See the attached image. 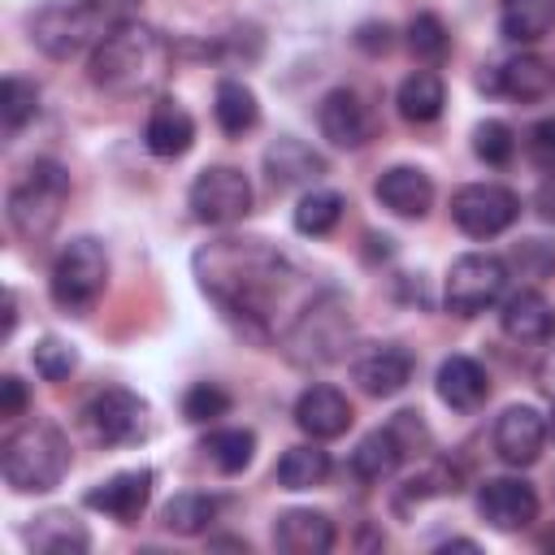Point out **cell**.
<instances>
[{"label": "cell", "instance_id": "1", "mask_svg": "<svg viewBox=\"0 0 555 555\" xmlns=\"http://www.w3.org/2000/svg\"><path fill=\"white\" fill-rule=\"evenodd\" d=\"M195 278L208 299L234 321H243L256 338L269 334L273 304L291 291L295 273L278 247L264 238H217L195 251Z\"/></svg>", "mask_w": 555, "mask_h": 555}, {"label": "cell", "instance_id": "2", "mask_svg": "<svg viewBox=\"0 0 555 555\" xmlns=\"http://www.w3.org/2000/svg\"><path fill=\"white\" fill-rule=\"evenodd\" d=\"M169 69V43L152 30V26H121L108 39L95 43L91 61H87V78L91 87L108 91V95H139L152 91Z\"/></svg>", "mask_w": 555, "mask_h": 555}, {"label": "cell", "instance_id": "3", "mask_svg": "<svg viewBox=\"0 0 555 555\" xmlns=\"http://www.w3.org/2000/svg\"><path fill=\"white\" fill-rule=\"evenodd\" d=\"M0 468H4V481L17 494L52 490L69 473V442L52 421H30V425H22L4 438Z\"/></svg>", "mask_w": 555, "mask_h": 555}, {"label": "cell", "instance_id": "4", "mask_svg": "<svg viewBox=\"0 0 555 555\" xmlns=\"http://www.w3.org/2000/svg\"><path fill=\"white\" fill-rule=\"evenodd\" d=\"M65 199H69V173L56 160H30L9 191V225L26 243H39L56 230Z\"/></svg>", "mask_w": 555, "mask_h": 555}, {"label": "cell", "instance_id": "5", "mask_svg": "<svg viewBox=\"0 0 555 555\" xmlns=\"http://www.w3.org/2000/svg\"><path fill=\"white\" fill-rule=\"evenodd\" d=\"M52 299L56 308H65L69 317H87L95 308V299L104 295L108 286V256H104V243L91 238V234H78L69 238L56 260H52Z\"/></svg>", "mask_w": 555, "mask_h": 555}, {"label": "cell", "instance_id": "6", "mask_svg": "<svg viewBox=\"0 0 555 555\" xmlns=\"http://www.w3.org/2000/svg\"><path fill=\"white\" fill-rule=\"evenodd\" d=\"M347 338H351L347 308L338 304V295H321V299L299 308V317L291 321L282 343H286V356L295 364H330L343 356Z\"/></svg>", "mask_w": 555, "mask_h": 555}, {"label": "cell", "instance_id": "7", "mask_svg": "<svg viewBox=\"0 0 555 555\" xmlns=\"http://www.w3.org/2000/svg\"><path fill=\"white\" fill-rule=\"evenodd\" d=\"M421 447H429V434H425L421 416H416V412H399L390 425H382V429H373V434H364V438L356 442L351 468H356L360 481H386V477H395V468H399L412 451H421Z\"/></svg>", "mask_w": 555, "mask_h": 555}, {"label": "cell", "instance_id": "8", "mask_svg": "<svg viewBox=\"0 0 555 555\" xmlns=\"http://www.w3.org/2000/svg\"><path fill=\"white\" fill-rule=\"evenodd\" d=\"M186 204H191V217L199 225H230V221L251 212V182L234 165H208L195 173Z\"/></svg>", "mask_w": 555, "mask_h": 555}, {"label": "cell", "instance_id": "9", "mask_svg": "<svg viewBox=\"0 0 555 555\" xmlns=\"http://www.w3.org/2000/svg\"><path fill=\"white\" fill-rule=\"evenodd\" d=\"M503 286H507V264L490 251H468L447 269V308L455 317H477L503 295Z\"/></svg>", "mask_w": 555, "mask_h": 555}, {"label": "cell", "instance_id": "10", "mask_svg": "<svg viewBox=\"0 0 555 555\" xmlns=\"http://www.w3.org/2000/svg\"><path fill=\"white\" fill-rule=\"evenodd\" d=\"M516 217H520V199H516V191H507L499 182H468L451 195V221L468 238H494Z\"/></svg>", "mask_w": 555, "mask_h": 555}, {"label": "cell", "instance_id": "11", "mask_svg": "<svg viewBox=\"0 0 555 555\" xmlns=\"http://www.w3.org/2000/svg\"><path fill=\"white\" fill-rule=\"evenodd\" d=\"M82 416L104 447H130L147 434V403L126 386H104Z\"/></svg>", "mask_w": 555, "mask_h": 555}, {"label": "cell", "instance_id": "12", "mask_svg": "<svg viewBox=\"0 0 555 555\" xmlns=\"http://www.w3.org/2000/svg\"><path fill=\"white\" fill-rule=\"evenodd\" d=\"M477 512L499 533L529 529L538 520V490L529 481H520V477H490L477 490Z\"/></svg>", "mask_w": 555, "mask_h": 555}, {"label": "cell", "instance_id": "13", "mask_svg": "<svg viewBox=\"0 0 555 555\" xmlns=\"http://www.w3.org/2000/svg\"><path fill=\"white\" fill-rule=\"evenodd\" d=\"M30 39H35L48 56H56V61H69V56H78L82 48L100 43V39L91 35L87 17L78 13V4H65V0H48V4L30 17Z\"/></svg>", "mask_w": 555, "mask_h": 555}, {"label": "cell", "instance_id": "14", "mask_svg": "<svg viewBox=\"0 0 555 555\" xmlns=\"http://www.w3.org/2000/svg\"><path fill=\"white\" fill-rule=\"evenodd\" d=\"M317 126L334 147H364L373 134V113L351 87H334L317 104Z\"/></svg>", "mask_w": 555, "mask_h": 555}, {"label": "cell", "instance_id": "15", "mask_svg": "<svg viewBox=\"0 0 555 555\" xmlns=\"http://www.w3.org/2000/svg\"><path fill=\"white\" fill-rule=\"evenodd\" d=\"M546 447V416L529 403H512L499 421H494V451L503 464L512 468H525L542 455Z\"/></svg>", "mask_w": 555, "mask_h": 555}, {"label": "cell", "instance_id": "16", "mask_svg": "<svg viewBox=\"0 0 555 555\" xmlns=\"http://www.w3.org/2000/svg\"><path fill=\"white\" fill-rule=\"evenodd\" d=\"M152 481H156L152 468L113 473L108 481H100V486L87 490V507H91V512H104V516H113V520H121V525H134V520L143 516L147 499H152Z\"/></svg>", "mask_w": 555, "mask_h": 555}, {"label": "cell", "instance_id": "17", "mask_svg": "<svg viewBox=\"0 0 555 555\" xmlns=\"http://www.w3.org/2000/svg\"><path fill=\"white\" fill-rule=\"evenodd\" d=\"M412 369H416L412 351L399 347V343H386V347L364 351V356L351 364V377L360 382L364 395H373V399H390V395H399V390L412 382Z\"/></svg>", "mask_w": 555, "mask_h": 555}, {"label": "cell", "instance_id": "18", "mask_svg": "<svg viewBox=\"0 0 555 555\" xmlns=\"http://www.w3.org/2000/svg\"><path fill=\"white\" fill-rule=\"evenodd\" d=\"M295 425H299L308 438L330 442V438L347 434V425H351V403H347L343 390L317 382V386H308V390L295 399Z\"/></svg>", "mask_w": 555, "mask_h": 555}, {"label": "cell", "instance_id": "19", "mask_svg": "<svg viewBox=\"0 0 555 555\" xmlns=\"http://www.w3.org/2000/svg\"><path fill=\"white\" fill-rule=\"evenodd\" d=\"M373 195L382 199V208H390L395 217H425L434 208V182L425 169L416 165H390L377 182Z\"/></svg>", "mask_w": 555, "mask_h": 555}, {"label": "cell", "instance_id": "20", "mask_svg": "<svg viewBox=\"0 0 555 555\" xmlns=\"http://www.w3.org/2000/svg\"><path fill=\"white\" fill-rule=\"evenodd\" d=\"M273 546L282 555H325L334 546V520L312 507H291L273 520Z\"/></svg>", "mask_w": 555, "mask_h": 555}, {"label": "cell", "instance_id": "21", "mask_svg": "<svg viewBox=\"0 0 555 555\" xmlns=\"http://www.w3.org/2000/svg\"><path fill=\"white\" fill-rule=\"evenodd\" d=\"M264 173L278 191H291V186H312L325 178V156L312 152L304 139H278L269 152H264Z\"/></svg>", "mask_w": 555, "mask_h": 555}, {"label": "cell", "instance_id": "22", "mask_svg": "<svg viewBox=\"0 0 555 555\" xmlns=\"http://www.w3.org/2000/svg\"><path fill=\"white\" fill-rule=\"evenodd\" d=\"M438 399L451 408V412H477L490 395V377L486 369L473 360V356H447L438 364Z\"/></svg>", "mask_w": 555, "mask_h": 555}, {"label": "cell", "instance_id": "23", "mask_svg": "<svg viewBox=\"0 0 555 555\" xmlns=\"http://www.w3.org/2000/svg\"><path fill=\"white\" fill-rule=\"evenodd\" d=\"M143 143H147L152 156H165V160L182 156V152L195 143V121H191V113H186L182 104H173V100H156L152 113H147V126H143Z\"/></svg>", "mask_w": 555, "mask_h": 555}, {"label": "cell", "instance_id": "24", "mask_svg": "<svg viewBox=\"0 0 555 555\" xmlns=\"http://www.w3.org/2000/svg\"><path fill=\"white\" fill-rule=\"evenodd\" d=\"M499 325H503V334L512 338V343H542L546 334H551V325H555V312H551V304L542 299V291H512L507 299H503V312H499Z\"/></svg>", "mask_w": 555, "mask_h": 555}, {"label": "cell", "instance_id": "25", "mask_svg": "<svg viewBox=\"0 0 555 555\" xmlns=\"http://www.w3.org/2000/svg\"><path fill=\"white\" fill-rule=\"evenodd\" d=\"M26 546L39 555H82L91 546V533L69 512H43L35 525H26Z\"/></svg>", "mask_w": 555, "mask_h": 555}, {"label": "cell", "instance_id": "26", "mask_svg": "<svg viewBox=\"0 0 555 555\" xmlns=\"http://www.w3.org/2000/svg\"><path fill=\"white\" fill-rule=\"evenodd\" d=\"M499 30L512 43H538L555 30V0H503Z\"/></svg>", "mask_w": 555, "mask_h": 555}, {"label": "cell", "instance_id": "27", "mask_svg": "<svg viewBox=\"0 0 555 555\" xmlns=\"http://www.w3.org/2000/svg\"><path fill=\"white\" fill-rule=\"evenodd\" d=\"M490 91H503V95H512L520 104L525 100H542L551 91V65L542 56L520 52V56H512V61L499 65V74L490 78Z\"/></svg>", "mask_w": 555, "mask_h": 555}, {"label": "cell", "instance_id": "28", "mask_svg": "<svg viewBox=\"0 0 555 555\" xmlns=\"http://www.w3.org/2000/svg\"><path fill=\"white\" fill-rule=\"evenodd\" d=\"M399 113H403V121H412V126H425V121H434L438 113H442V104H447V87H442V78L434 74V69H416V74H408L403 82H399Z\"/></svg>", "mask_w": 555, "mask_h": 555}, {"label": "cell", "instance_id": "29", "mask_svg": "<svg viewBox=\"0 0 555 555\" xmlns=\"http://www.w3.org/2000/svg\"><path fill=\"white\" fill-rule=\"evenodd\" d=\"M330 477V451L312 442H299V447H286V455L278 460V486L282 490H312Z\"/></svg>", "mask_w": 555, "mask_h": 555}, {"label": "cell", "instance_id": "30", "mask_svg": "<svg viewBox=\"0 0 555 555\" xmlns=\"http://www.w3.org/2000/svg\"><path fill=\"white\" fill-rule=\"evenodd\" d=\"M212 117H217V126H221L225 134H247V130L260 121V104H256V95H251L247 82L225 78V82H217Z\"/></svg>", "mask_w": 555, "mask_h": 555}, {"label": "cell", "instance_id": "31", "mask_svg": "<svg viewBox=\"0 0 555 555\" xmlns=\"http://www.w3.org/2000/svg\"><path fill=\"white\" fill-rule=\"evenodd\" d=\"M212 516H217V499H208V494H199V490H182V494H173V499L160 507V525H165L169 533H182V538L204 533Z\"/></svg>", "mask_w": 555, "mask_h": 555}, {"label": "cell", "instance_id": "32", "mask_svg": "<svg viewBox=\"0 0 555 555\" xmlns=\"http://www.w3.org/2000/svg\"><path fill=\"white\" fill-rule=\"evenodd\" d=\"M338 221H343V195H338V191L312 186V191L295 204V230H299V234L321 238V234H330Z\"/></svg>", "mask_w": 555, "mask_h": 555}, {"label": "cell", "instance_id": "33", "mask_svg": "<svg viewBox=\"0 0 555 555\" xmlns=\"http://www.w3.org/2000/svg\"><path fill=\"white\" fill-rule=\"evenodd\" d=\"M204 455L212 460L217 473H243L256 455V434L251 429H212L204 438Z\"/></svg>", "mask_w": 555, "mask_h": 555}, {"label": "cell", "instance_id": "34", "mask_svg": "<svg viewBox=\"0 0 555 555\" xmlns=\"http://www.w3.org/2000/svg\"><path fill=\"white\" fill-rule=\"evenodd\" d=\"M39 113V87L26 78H4L0 82V121L9 134H17L26 121H35Z\"/></svg>", "mask_w": 555, "mask_h": 555}, {"label": "cell", "instance_id": "35", "mask_svg": "<svg viewBox=\"0 0 555 555\" xmlns=\"http://www.w3.org/2000/svg\"><path fill=\"white\" fill-rule=\"evenodd\" d=\"M408 48H412L416 61L438 65V61L447 56V48H451V35H447L442 17H438V13H416L412 26H408Z\"/></svg>", "mask_w": 555, "mask_h": 555}, {"label": "cell", "instance_id": "36", "mask_svg": "<svg viewBox=\"0 0 555 555\" xmlns=\"http://www.w3.org/2000/svg\"><path fill=\"white\" fill-rule=\"evenodd\" d=\"M74 4L87 17V26H91L95 39H108L113 30L130 26L134 13H139V0H74Z\"/></svg>", "mask_w": 555, "mask_h": 555}, {"label": "cell", "instance_id": "37", "mask_svg": "<svg viewBox=\"0 0 555 555\" xmlns=\"http://www.w3.org/2000/svg\"><path fill=\"white\" fill-rule=\"evenodd\" d=\"M30 364H35V373H39L43 382H65V377L78 369V351H74L65 338L48 334V338H39V343H35Z\"/></svg>", "mask_w": 555, "mask_h": 555}, {"label": "cell", "instance_id": "38", "mask_svg": "<svg viewBox=\"0 0 555 555\" xmlns=\"http://www.w3.org/2000/svg\"><path fill=\"white\" fill-rule=\"evenodd\" d=\"M473 152L486 160V165H494V169H503L512 156H516V134H512V126L507 121H481L477 130H473Z\"/></svg>", "mask_w": 555, "mask_h": 555}, {"label": "cell", "instance_id": "39", "mask_svg": "<svg viewBox=\"0 0 555 555\" xmlns=\"http://www.w3.org/2000/svg\"><path fill=\"white\" fill-rule=\"evenodd\" d=\"M225 412H230V395H225L221 386H212V382H195V386L182 395V416H186L191 425L217 421V416H225Z\"/></svg>", "mask_w": 555, "mask_h": 555}, {"label": "cell", "instance_id": "40", "mask_svg": "<svg viewBox=\"0 0 555 555\" xmlns=\"http://www.w3.org/2000/svg\"><path fill=\"white\" fill-rule=\"evenodd\" d=\"M525 147H529V156H533V165H538V169L555 173V117H542V121L529 130Z\"/></svg>", "mask_w": 555, "mask_h": 555}, {"label": "cell", "instance_id": "41", "mask_svg": "<svg viewBox=\"0 0 555 555\" xmlns=\"http://www.w3.org/2000/svg\"><path fill=\"white\" fill-rule=\"evenodd\" d=\"M22 412H26V386H22V377L4 373V377H0V416L13 421V416H22Z\"/></svg>", "mask_w": 555, "mask_h": 555}, {"label": "cell", "instance_id": "42", "mask_svg": "<svg viewBox=\"0 0 555 555\" xmlns=\"http://www.w3.org/2000/svg\"><path fill=\"white\" fill-rule=\"evenodd\" d=\"M390 35H395V30H390L386 22H382V26H360V35H356V43H360V48H364L369 56H377V52H390V43H395Z\"/></svg>", "mask_w": 555, "mask_h": 555}, {"label": "cell", "instance_id": "43", "mask_svg": "<svg viewBox=\"0 0 555 555\" xmlns=\"http://www.w3.org/2000/svg\"><path fill=\"white\" fill-rule=\"evenodd\" d=\"M13 325H17V295L9 291L4 295V334H13Z\"/></svg>", "mask_w": 555, "mask_h": 555}, {"label": "cell", "instance_id": "44", "mask_svg": "<svg viewBox=\"0 0 555 555\" xmlns=\"http://www.w3.org/2000/svg\"><path fill=\"white\" fill-rule=\"evenodd\" d=\"M546 338H551V347H555V325H551V334H546Z\"/></svg>", "mask_w": 555, "mask_h": 555}]
</instances>
